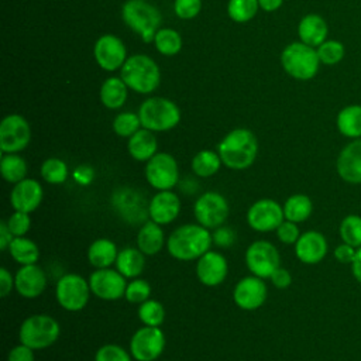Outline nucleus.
Segmentation results:
<instances>
[{"label": "nucleus", "instance_id": "5fc2aeb1", "mask_svg": "<svg viewBox=\"0 0 361 361\" xmlns=\"http://www.w3.org/2000/svg\"><path fill=\"white\" fill-rule=\"evenodd\" d=\"M73 178H75V180H76L78 183H80V185H87V183H90V182L93 180L94 172H93V169H92L90 166H87V165H80V166H78V168L75 169Z\"/></svg>", "mask_w": 361, "mask_h": 361}, {"label": "nucleus", "instance_id": "f8f14e48", "mask_svg": "<svg viewBox=\"0 0 361 361\" xmlns=\"http://www.w3.org/2000/svg\"><path fill=\"white\" fill-rule=\"evenodd\" d=\"M245 265L252 275L267 279L281 267L279 251L272 243L257 240L251 243L245 251Z\"/></svg>", "mask_w": 361, "mask_h": 361}, {"label": "nucleus", "instance_id": "58836bf2", "mask_svg": "<svg viewBox=\"0 0 361 361\" xmlns=\"http://www.w3.org/2000/svg\"><path fill=\"white\" fill-rule=\"evenodd\" d=\"M138 319L144 326L159 327L165 320V309L158 300L148 299L140 305Z\"/></svg>", "mask_w": 361, "mask_h": 361}, {"label": "nucleus", "instance_id": "6ab92c4d", "mask_svg": "<svg viewBox=\"0 0 361 361\" xmlns=\"http://www.w3.org/2000/svg\"><path fill=\"white\" fill-rule=\"evenodd\" d=\"M228 264L223 254L209 250L196 262V276L204 286H217L224 282Z\"/></svg>", "mask_w": 361, "mask_h": 361}, {"label": "nucleus", "instance_id": "bb28decb", "mask_svg": "<svg viewBox=\"0 0 361 361\" xmlns=\"http://www.w3.org/2000/svg\"><path fill=\"white\" fill-rule=\"evenodd\" d=\"M128 154L135 161L147 162L158 152V141L154 135V131L147 128H140L135 134L128 138L127 144Z\"/></svg>", "mask_w": 361, "mask_h": 361}, {"label": "nucleus", "instance_id": "20e7f679", "mask_svg": "<svg viewBox=\"0 0 361 361\" xmlns=\"http://www.w3.org/2000/svg\"><path fill=\"white\" fill-rule=\"evenodd\" d=\"M124 23L140 37L144 42H152L159 30L162 17L157 7L144 0H127L121 8Z\"/></svg>", "mask_w": 361, "mask_h": 361}, {"label": "nucleus", "instance_id": "4be33fe9", "mask_svg": "<svg viewBox=\"0 0 361 361\" xmlns=\"http://www.w3.org/2000/svg\"><path fill=\"white\" fill-rule=\"evenodd\" d=\"M327 251L329 244L326 237L316 230H307L302 233L295 243L296 258L306 265L319 264L322 259H324Z\"/></svg>", "mask_w": 361, "mask_h": 361}, {"label": "nucleus", "instance_id": "72a5a7b5", "mask_svg": "<svg viewBox=\"0 0 361 361\" xmlns=\"http://www.w3.org/2000/svg\"><path fill=\"white\" fill-rule=\"evenodd\" d=\"M27 162L18 154H4L0 159V173L8 183H18L27 176Z\"/></svg>", "mask_w": 361, "mask_h": 361}, {"label": "nucleus", "instance_id": "39448f33", "mask_svg": "<svg viewBox=\"0 0 361 361\" xmlns=\"http://www.w3.org/2000/svg\"><path fill=\"white\" fill-rule=\"evenodd\" d=\"M281 63L285 72L293 79L309 80L316 76L320 59L313 47L299 41L285 47L281 54Z\"/></svg>", "mask_w": 361, "mask_h": 361}, {"label": "nucleus", "instance_id": "13d9d810", "mask_svg": "<svg viewBox=\"0 0 361 361\" xmlns=\"http://www.w3.org/2000/svg\"><path fill=\"white\" fill-rule=\"evenodd\" d=\"M283 0H258L259 7L264 11H275L282 6Z\"/></svg>", "mask_w": 361, "mask_h": 361}, {"label": "nucleus", "instance_id": "473e14b6", "mask_svg": "<svg viewBox=\"0 0 361 361\" xmlns=\"http://www.w3.org/2000/svg\"><path fill=\"white\" fill-rule=\"evenodd\" d=\"M8 252L11 255V258L20 264V265H28V264H37L38 258H39V248L38 245L24 237H14L10 247H8Z\"/></svg>", "mask_w": 361, "mask_h": 361}, {"label": "nucleus", "instance_id": "393cba45", "mask_svg": "<svg viewBox=\"0 0 361 361\" xmlns=\"http://www.w3.org/2000/svg\"><path fill=\"white\" fill-rule=\"evenodd\" d=\"M329 32V27L326 20L319 14H306L299 25H298V34L303 44L310 45L313 48H317L322 42L326 41Z\"/></svg>", "mask_w": 361, "mask_h": 361}, {"label": "nucleus", "instance_id": "f257e3e1", "mask_svg": "<svg viewBox=\"0 0 361 361\" xmlns=\"http://www.w3.org/2000/svg\"><path fill=\"white\" fill-rule=\"evenodd\" d=\"M212 244L213 238L209 228L199 223H186L169 234L166 250L178 261H193L206 254Z\"/></svg>", "mask_w": 361, "mask_h": 361}, {"label": "nucleus", "instance_id": "4468645a", "mask_svg": "<svg viewBox=\"0 0 361 361\" xmlns=\"http://www.w3.org/2000/svg\"><path fill=\"white\" fill-rule=\"evenodd\" d=\"M31 140L28 121L20 114H8L0 123V149L4 154L23 151Z\"/></svg>", "mask_w": 361, "mask_h": 361}, {"label": "nucleus", "instance_id": "ea45409f", "mask_svg": "<svg viewBox=\"0 0 361 361\" xmlns=\"http://www.w3.org/2000/svg\"><path fill=\"white\" fill-rule=\"evenodd\" d=\"M258 0H228L227 13L235 23L250 21L258 11Z\"/></svg>", "mask_w": 361, "mask_h": 361}, {"label": "nucleus", "instance_id": "8fccbe9b", "mask_svg": "<svg viewBox=\"0 0 361 361\" xmlns=\"http://www.w3.org/2000/svg\"><path fill=\"white\" fill-rule=\"evenodd\" d=\"M34 351L28 345L20 343L8 351L7 361H34Z\"/></svg>", "mask_w": 361, "mask_h": 361}, {"label": "nucleus", "instance_id": "c03bdc74", "mask_svg": "<svg viewBox=\"0 0 361 361\" xmlns=\"http://www.w3.org/2000/svg\"><path fill=\"white\" fill-rule=\"evenodd\" d=\"M7 227L14 237H24L31 228V217L30 213L14 210L8 219H6Z\"/></svg>", "mask_w": 361, "mask_h": 361}, {"label": "nucleus", "instance_id": "603ef678", "mask_svg": "<svg viewBox=\"0 0 361 361\" xmlns=\"http://www.w3.org/2000/svg\"><path fill=\"white\" fill-rule=\"evenodd\" d=\"M272 285L276 288V289H286L290 286L292 283V275L288 269L279 267L274 271V274L269 276Z\"/></svg>", "mask_w": 361, "mask_h": 361}, {"label": "nucleus", "instance_id": "79ce46f5", "mask_svg": "<svg viewBox=\"0 0 361 361\" xmlns=\"http://www.w3.org/2000/svg\"><path fill=\"white\" fill-rule=\"evenodd\" d=\"M140 127H141V120L138 114L131 111L120 113L113 120V130L120 137L130 138L133 134H135L140 130Z\"/></svg>", "mask_w": 361, "mask_h": 361}, {"label": "nucleus", "instance_id": "b1692460", "mask_svg": "<svg viewBox=\"0 0 361 361\" xmlns=\"http://www.w3.org/2000/svg\"><path fill=\"white\" fill-rule=\"evenodd\" d=\"M336 169L338 176L347 183H361V138L350 141L340 151Z\"/></svg>", "mask_w": 361, "mask_h": 361}, {"label": "nucleus", "instance_id": "a18cd8bd", "mask_svg": "<svg viewBox=\"0 0 361 361\" xmlns=\"http://www.w3.org/2000/svg\"><path fill=\"white\" fill-rule=\"evenodd\" d=\"M131 354L118 344H104L94 354V361H131Z\"/></svg>", "mask_w": 361, "mask_h": 361}, {"label": "nucleus", "instance_id": "6e6d98bb", "mask_svg": "<svg viewBox=\"0 0 361 361\" xmlns=\"http://www.w3.org/2000/svg\"><path fill=\"white\" fill-rule=\"evenodd\" d=\"M13 238H14V235H13L11 231L8 230L6 220H1V221H0V250H1V251L8 250V247H10L11 241H13Z\"/></svg>", "mask_w": 361, "mask_h": 361}, {"label": "nucleus", "instance_id": "6e6552de", "mask_svg": "<svg viewBox=\"0 0 361 361\" xmlns=\"http://www.w3.org/2000/svg\"><path fill=\"white\" fill-rule=\"evenodd\" d=\"M111 206L116 213L128 224L137 226L144 224L148 214L149 202L145 200L144 195L130 186H120L111 193Z\"/></svg>", "mask_w": 361, "mask_h": 361}, {"label": "nucleus", "instance_id": "f3484780", "mask_svg": "<svg viewBox=\"0 0 361 361\" xmlns=\"http://www.w3.org/2000/svg\"><path fill=\"white\" fill-rule=\"evenodd\" d=\"M268 296V289L262 278L250 275L241 278L233 289V300L243 310H255L261 307Z\"/></svg>", "mask_w": 361, "mask_h": 361}, {"label": "nucleus", "instance_id": "3c124183", "mask_svg": "<svg viewBox=\"0 0 361 361\" xmlns=\"http://www.w3.org/2000/svg\"><path fill=\"white\" fill-rule=\"evenodd\" d=\"M357 248L347 244V243H341L340 245H337L334 248V258L340 262V264H347L351 265V262L354 261Z\"/></svg>", "mask_w": 361, "mask_h": 361}, {"label": "nucleus", "instance_id": "a211bd4d", "mask_svg": "<svg viewBox=\"0 0 361 361\" xmlns=\"http://www.w3.org/2000/svg\"><path fill=\"white\" fill-rule=\"evenodd\" d=\"M93 54L97 65L104 71H116L121 68L127 59L123 41L111 34H104L96 41Z\"/></svg>", "mask_w": 361, "mask_h": 361}, {"label": "nucleus", "instance_id": "ddd939ff", "mask_svg": "<svg viewBox=\"0 0 361 361\" xmlns=\"http://www.w3.org/2000/svg\"><path fill=\"white\" fill-rule=\"evenodd\" d=\"M165 334L159 327L142 326L130 340V354L137 361H155L165 350Z\"/></svg>", "mask_w": 361, "mask_h": 361}, {"label": "nucleus", "instance_id": "2eb2a0df", "mask_svg": "<svg viewBox=\"0 0 361 361\" xmlns=\"http://www.w3.org/2000/svg\"><path fill=\"white\" fill-rule=\"evenodd\" d=\"M283 220V207L276 200L268 197L254 202L247 212L248 226L258 233L275 231Z\"/></svg>", "mask_w": 361, "mask_h": 361}, {"label": "nucleus", "instance_id": "e433bc0d", "mask_svg": "<svg viewBox=\"0 0 361 361\" xmlns=\"http://www.w3.org/2000/svg\"><path fill=\"white\" fill-rule=\"evenodd\" d=\"M41 178L51 185H61L68 179L69 171L65 161L59 158H48L41 164Z\"/></svg>", "mask_w": 361, "mask_h": 361}, {"label": "nucleus", "instance_id": "aec40b11", "mask_svg": "<svg viewBox=\"0 0 361 361\" xmlns=\"http://www.w3.org/2000/svg\"><path fill=\"white\" fill-rule=\"evenodd\" d=\"M47 288L45 271L37 264L21 265L14 275V289L25 299L38 298Z\"/></svg>", "mask_w": 361, "mask_h": 361}, {"label": "nucleus", "instance_id": "412c9836", "mask_svg": "<svg viewBox=\"0 0 361 361\" xmlns=\"http://www.w3.org/2000/svg\"><path fill=\"white\" fill-rule=\"evenodd\" d=\"M44 197L41 183L32 178H25L16 183L10 192V204L14 210L32 213L38 209Z\"/></svg>", "mask_w": 361, "mask_h": 361}, {"label": "nucleus", "instance_id": "9b49d317", "mask_svg": "<svg viewBox=\"0 0 361 361\" xmlns=\"http://www.w3.org/2000/svg\"><path fill=\"white\" fill-rule=\"evenodd\" d=\"M228 210L227 199L221 193L212 190L200 195L193 204L196 221L209 230L223 226L228 217Z\"/></svg>", "mask_w": 361, "mask_h": 361}, {"label": "nucleus", "instance_id": "de8ad7c7", "mask_svg": "<svg viewBox=\"0 0 361 361\" xmlns=\"http://www.w3.org/2000/svg\"><path fill=\"white\" fill-rule=\"evenodd\" d=\"M173 10L179 18L190 20L200 13L202 0H175Z\"/></svg>", "mask_w": 361, "mask_h": 361}, {"label": "nucleus", "instance_id": "cd10ccee", "mask_svg": "<svg viewBox=\"0 0 361 361\" xmlns=\"http://www.w3.org/2000/svg\"><path fill=\"white\" fill-rule=\"evenodd\" d=\"M87 261L89 264L99 269V268H110L116 264L118 250L117 245L110 238H97L94 240L87 248Z\"/></svg>", "mask_w": 361, "mask_h": 361}, {"label": "nucleus", "instance_id": "9d476101", "mask_svg": "<svg viewBox=\"0 0 361 361\" xmlns=\"http://www.w3.org/2000/svg\"><path fill=\"white\" fill-rule=\"evenodd\" d=\"M145 179L157 190H172L180 180L176 159L168 152H157L147 161Z\"/></svg>", "mask_w": 361, "mask_h": 361}, {"label": "nucleus", "instance_id": "864d4df0", "mask_svg": "<svg viewBox=\"0 0 361 361\" xmlns=\"http://www.w3.org/2000/svg\"><path fill=\"white\" fill-rule=\"evenodd\" d=\"M13 289H14V276L7 268L1 267L0 268V296L7 298Z\"/></svg>", "mask_w": 361, "mask_h": 361}, {"label": "nucleus", "instance_id": "2f4dec72", "mask_svg": "<svg viewBox=\"0 0 361 361\" xmlns=\"http://www.w3.org/2000/svg\"><path fill=\"white\" fill-rule=\"evenodd\" d=\"M127 89L121 78H107L100 87V100L107 109H118L127 99Z\"/></svg>", "mask_w": 361, "mask_h": 361}, {"label": "nucleus", "instance_id": "7ed1b4c3", "mask_svg": "<svg viewBox=\"0 0 361 361\" xmlns=\"http://www.w3.org/2000/svg\"><path fill=\"white\" fill-rule=\"evenodd\" d=\"M121 79L131 90L145 94L158 87L161 73L154 59L138 54L126 59L124 65L121 66Z\"/></svg>", "mask_w": 361, "mask_h": 361}, {"label": "nucleus", "instance_id": "423d86ee", "mask_svg": "<svg viewBox=\"0 0 361 361\" xmlns=\"http://www.w3.org/2000/svg\"><path fill=\"white\" fill-rule=\"evenodd\" d=\"M138 117L142 128L149 131H168L180 121V110L169 99L149 97L140 106Z\"/></svg>", "mask_w": 361, "mask_h": 361}, {"label": "nucleus", "instance_id": "4d7b16f0", "mask_svg": "<svg viewBox=\"0 0 361 361\" xmlns=\"http://www.w3.org/2000/svg\"><path fill=\"white\" fill-rule=\"evenodd\" d=\"M351 272H353V276L357 282L361 283V247L357 248V252H355V257H354V261L351 262Z\"/></svg>", "mask_w": 361, "mask_h": 361}, {"label": "nucleus", "instance_id": "c9c22d12", "mask_svg": "<svg viewBox=\"0 0 361 361\" xmlns=\"http://www.w3.org/2000/svg\"><path fill=\"white\" fill-rule=\"evenodd\" d=\"M154 44L158 52L166 56L176 55L182 48V38L178 31L172 28H159L155 34Z\"/></svg>", "mask_w": 361, "mask_h": 361}, {"label": "nucleus", "instance_id": "f03ea898", "mask_svg": "<svg viewBox=\"0 0 361 361\" xmlns=\"http://www.w3.org/2000/svg\"><path fill=\"white\" fill-rule=\"evenodd\" d=\"M217 152L223 165L241 171L251 166L257 158L258 141L252 131L247 128L231 130L219 144Z\"/></svg>", "mask_w": 361, "mask_h": 361}, {"label": "nucleus", "instance_id": "4c0bfd02", "mask_svg": "<svg viewBox=\"0 0 361 361\" xmlns=\"http://www.w3.org/2000/svg\"><path fill=\"white\" fill-rule=\"evenodd\" d=\"M338 234L343 243H347L355 248L361 247V216H345L338 227Z\"/></svg>", "mask_w": 361, "mask_h": 361}, {"label": "nucleus", "instance_id": "0eeeda50", "mask_svg": "<svg viewBox=\"0 0 361 361\" xmlns=\"http://www.w3.org/2000/svg\"><path fill=\"white\" fill-rule=\"evenodd\" d=\"M59 333V323L52 316L32 314L21 323L18 338L32 350H44L58 340Z\"/></svg>", "mask_w": 361, "mask_h": 361}, {"label": "nucleus", "instance_id": "37998d69", "mask_svg": "<svg viewBox=\"0 0 361 361\" xmlns=\"http://www.w3.org/2000/svg\"><path fill=\"white\" fill-rule=\"evenodd\" d=\"M151 296V285L141 278H134L131 282L127 283L124 298L130 303H137L141 305L145 300H148Z\"/></svg>", "mask_w": 361, "mask_h": 361}, {"label": "nucleus", "instance_id": "a878e982", "mask_svg": "<svg viewBox=\"0 0 361 361\" xmlns=\"http://www.w3.org/2000/svg\"><path fill=\"white\" fill-rule=\"evenodd\" d=\"M165 244L166 241L161 224L152 220H147L141 224L137 233V248H140L147 257L158 254Z\"/></svg>", "mask_w": 361, "mask_h": 361}, {"label": "nucleus", "instance_id": "dca6fc26", "mask_svg": "<svg viewBox=\"0 0 361 361\" xmlns=\"http://www.w3.org/2000/svg\"><path fill=\"white\" fill-rule=\"evenodd\" d=\"M117 269L113 268H99L94 269L89 276V286L92 293L103 300L111 302L121 299L126 293L127 282Z\"/></svg>", "mask_w": 361, "mask_h": 361}, {"label": "nucleus", "instance_id": "c756f323", "mask_svg": "<svg viewBox=\"0 0 361 361\" xmlns=\"http://www.w3.org/2000/svg\"><path fill=\"white\" fill-rule=\"evenodd\" d=\"M336 126L341 135L347 138H361V104L343 107L336 117Z\"/></svg>", "mask_w": 361, "mask_h": 361}, {"label": "nucleus", "instance_id": "7c9ffc66", "mask_svg": "<svg viewBox=\"0 0 361 361\" xmlns=\"http://www.w3.org/2000/svg\"><path fill=\"white\" fill-rule=\"evenodd\" d=\"M282 207H283L285 220H289L293 223L306 221L313 212V203L310 197L303 193H295L289 196L285 200Z\"/></svg>", "mask_w": 361, "mask_h": 361}, {"label": "nucleus", "instance_id": "c85d7f7f", "mask_svg": "<svg viewBox=\"0 0 361 361\" xmlns=\"http://www.w3.org/2000/svg\"><path fill=\"white\" fill-rule=\"evenodd\" d=\"M145 268V254L135 247H126L118 251L116 269L127 279H134L142 274Z\"/></svg>", "mask_w": 361, "mask_h": 361}, {"label": "nucleus", "instance_id": "09e8293b", "mask_svg": "<svg viewBox=\"0 0 361 361\" xmlns=\"http://www.w3.org/2000/svg\"><path fill=\"white\" fill-rule=\"evenodd\" d=\"M212 238H213V244L221 248H228L234 244L235 241V233L231 227L228 226H220L216 227L212 233Z\"/></svg>", "mask_w": 361, "mask_h": 361}, {"label": "nucleus", "instance_id": "49530a36", "mask_svg": "<svg viewBox=\"0 0 361 361\" xmlns=\"http://www.w3.org/2000/svg\"><path fill=\"white\" fill-rule=\"evenodd\" d=\"M275 233H276L278 240L281 243L286 244V245H295V243L300 237V231H299L298 223H293V221H289V220H283L278 226Z\"/></svg>", "mask_w": 361, "mask_h": 361}, {"label": "nucleus", "instance_id": "1a4fd4ad", "mask_svg": "<svg viewBox=\"0 0 361 361\" xmlns=\"http://www.w3.org/2000/svg\"><path fill=\"white\" fill-rule=\"evenodd\" d=\"M89 281L79 274L62 275L55 286L58 305L68 312H79L86 307L90 298Z\"/></svg>", "mask_w": 361, "mask_h": 361}, {"label": "nucleus", "instance_id": "5701e85b", "mask_svg": "<svg viewBox=\"0 0 361 361\" xmlns=\"http://www.w3.org/2000/svg\"><path fill=\"white\" fill-rule=\"evenodd\" d=\"M180 213V199L173 190H158L149 200V220L165 226L176 220Z\"/></svg>", "mask_w": 361, "mask_h": 361}, {"label": "nucleus", "instance_id": "a19ab883", "mask_svg": "<svg viewBox=\"0 0 361 361\" xmlns=\"http://www.w3.org/2000/svg\"><path fill=\"white\" fill-rule=\"evenodd\" d=\"M316 51H317V56H319L320 62L324 65L338 63L344 58V54H345L343 42H340L337 39H326L316 48Z\"/></svg>", "mask_w": 361, "mask_h": 361}, {"label": "nucleus", "instance_id": "f704fd0d", "mask_svg": "<svg viewBox=\"0 0 361 361\" xmlns=\"http://www.w3.org/2000/svg\"><path fill=\"white\" fill-rule=\"evenodd\" d=\"M221 164L219 152L202 149L192 158V171L199 178H210L219 172Z\"/></svg>", "mask_w": 361, "mask_h": 361}]
</instances>
